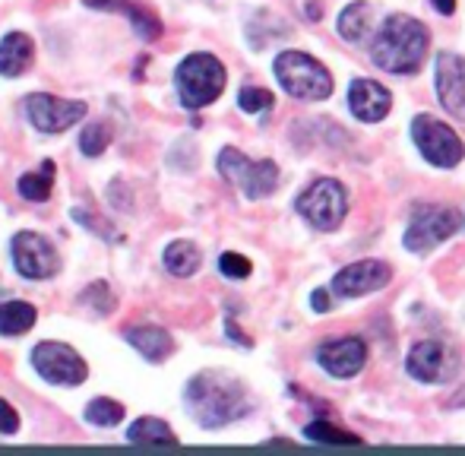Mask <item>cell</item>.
I'll list each match as a JSON object with an SVG mask.
<instances>
[{"label":"cell","instance_id":"cell-6","mask_svg":"<svg viewBox=\"0 0 465 456\" xmlns=\"http://www.w3.org/2000/svg\"><path fill=\"white\" fill-rule=\"evenodd\" d=\"M465 219L460 210H447V206H428L418 203L411 210L409 228H405V247L415 253H428L437 244H443L447 238H453L456 232H462Z\"/></svg>","mask_w":465,"mask_h":456},{"label":"cell","instance_id":"cell-25","mask_svg":"<svg viewBox=\"0 0 465 456\" xmlns=\"http://www.w3.org/2000/svg\"><path fill=\"white\" fill-rule=\"evenodd\" d=\"M124 412L127 409L121 406L117 400H108V396H98V400H93L86 406V421L95 428H114L124 421Z\"/></svg>","mask_w":465,"mask_h":456},{"label":"cell","instance_id":"cell-7","mask_svg":"<svg viewBox=\"0 0 465 456\" xmlns=\"http://www.w3.org/2000/svg\"><path fill=\"white\" fill-rule=\"evenodd\" d=\"M298 213L320 232H336L349 216V193L336 178H317L298 197Z\"/></svg>","mask_w":465,"mask_h":456},{"label":"cell","instance_id":"cell-14","mask_svg":"<svg viewBox=\"0 0 465 456\" xmlns=\"http://www.w3.org/2000/svg\"><path fill=\"white\" fill-rule=\"evenodd\" d=\"M437 99L453 117H465V57L453 51L437 55V74H434Z\"/></svg>","mask_w":465,"mask_h":456},{"label":"cell","instance_id":"cell-8","mask_svg":"<svg viewBox=\"0 0 465 456\" xmlns=\"http://www.w3.org/2000/svg\"><path fill=\"white\" fill-rule=\"evenodd\" d=\"M411 143L424 155V162H430L437 168H456L465 155L460 134L450 124L437 121L430 114H418L411 121Z\"/></svg>","mask_w":465,"mask_h":456},{"label":"cell","instance_id":"cell-18","mask_svg":"<svg viewBox=\"0 0 465 456\" xmlns=\"http://www.w3.org/2000/svg\"><path fill=\"white\" fill-rule=\"evenodd\" d=\"M124 340H127L143 358H146V362H153V364L172 358V352H174L172 333H168L165 327H155V323H140V327H130L127 333H124Z\"/></svg>","mask_w":465,"mask_h":456},{"label":"cell","instance_id":"cell-20","mask_svg":"<svg viewBox=\"0 0 465 456\" xmlns=\"http://www.w3.org/2000/svg\"><path fill=\"white\" fill-rule=\"evenodd\" d=\"M162 263H165V270L172 273V276L187 279L200 270L203 253L193 241H172V244L165 247V253H162Z\"/></svg>","mask_w":465,"mask_h":456},{"label":"cell","instance_id":"cell-5","mask_svg":"<svg viewBox=\"0 0 465 456\" xmlns=\"http://www.w3.org/2000/svg\"><path fill=\"white\" fill-rule=\"evenodd\" d=\"M215 165H219L222 178L238 187L247 200H263L279 187V165L272 159L253 162L241 149L225 146L219 153V159H215Z\"/></svg>","mask_w":465,"mask_h":456},{"label":"cell","instance_id":"cell-13","mask_svg":"<svg viewBox=\"0 0 465 456\" xmlns=\"http://www.w3.org/2000/svg\"><path fill=\"white\" fill-rule=\"evenodd\" d=\"M317 364L336 381H351L361 374L368 364V345L358 336H342V340H330L317 349Z\"/></svg>","mask_w":465,"mask_h":456},{"label":"cell","instance_id":"cell-30","mask_svg":"<svg viewBox=\"0 0 465 456\" xmlns=\"http://www.w3.org/2000/svg\"><path fill=\"white\" fill-rule=\"evenodd\" d=\"M219 270H222V276H228V279H247L253 273V263L247 257H241V253L228 251L219 257Z\"/></svg>","mask_w":465,"mask_h":456},{"label":"cell","instance_id":"cell-26","mask_svg":"<svg viewBox=\"0 0 465 456\" xmlns=\"http://www.w3.org/2000/svg\"><path fill=\"white\" fill-rule=\"evenodd\" d=\"M111 140H114V130H111V124L95 121V124H86V130L80 134V149H83V155L95 159V155H102L104 149L111 146Z\"/></svg>","mask_w":465,"mask_h":456},{"label":"cell","instance_id":"cell-23","mask_svg":"<svg viewBox=\"0 0 465 456\" xmlns=\"http://www.w3.org/2000/svg\"><path fill=\"white\" fill-rule=\"evenodd\" d=\"M51 187H54V162H45L38 172H25L23 178L16 181V191L23 200L29 203H45L51 197Z\"/></svg>","mask_w":465,"mask_h":456},{"label":"cell","instance_id":"cell-10","mask_svg":"<svg viewBox=\"0 0 465 456\" xmlns=\"http://www.w3.org/2000/svg\"><path fill=\"white\" fill-rule=\"evenodd\" d=\"M13 266H16L19 276L32 279V283H42V279H54L61 273L64 260L57 253L54 241H48L38 232H19L10 241Z\"/></svg>","mask_w":465,"mask_h":456},{"label":"cell","instance_id":"cell-31","mask_svg":"<svg viewBox=\"0 0 465 456\" xmlns=\"http://www.w3.org/2000/svg\"><path fill=\"white\" fill-rule=\"evenodd\" d=\"M19 431V412L0 396V434H16Z\"/></svg>","mask_w":465,"mask_h":456},{"label":"cell","instance_id":"cell-34","mask_svg":"<svg viewBox=\"0 0 465 456\" xmlns=\"http://www.w3.org/2000/svg\"><path fill=\"white\" fill-rule=\"evenodd\" d=\"M430 6H434L440 16H453L456 13V0H430Z\"/></svg>","mask_w":465,"mask_h":456},{"label":"cell","instance_id":"cell-19","mask_svg":"<svg viewBox=\"0 0 465 456\" xmlns=\"http://www.w3.org/2000/svg\"><path fill=\"white\" fill-rule=\"evenodd\" d=\"M86 6H93V10H108V13H124L143 42H155V38L162 35V19L155 16V13H149L146 6L130 4V0H86Z\"/></svg>","mask_w":465,"mask_h":456},{"label":"cell","instance_id":"cell-24","mask_svg":"<svg viewBox=\"0 0 465 456\" xmlns=\"http://www.w3.org/2000/svg\"><path fill=\"white\" fill-rule=\"evenodd\" d=\"M127 441L130 444H178V434L165 425L162 419H136L134 425L127 428Z\"/></svg>","mask_w":465,"mask_h":456},{"label":"cell","instance_id":"cell-1","mask_svg":"<svg viewBox=\"0 0 465 456\" xmlns=\"http://www.w3.org/2000/svg\"><path fill=\"white\" fill-rule=\"evenodd\" d=\"M184 402L190 419L200 428H206V431L232 425V421L251 415L253 409L247 387L238 377L225 374V371H203V374H196L184 390Z\"/></svg>","mask_w":465,"mask_h":456},{"label":"cell","instance_id":"cell-3","mask_svg":"<svg viewBox=\"0 0 465 456\" xmlns=\"http://www.w3.org/2000/svg\"><path fill=\"white\" fill-rule=\"evenodd\" d=\"M225 64L215 55H206V51H196V55H187L184 61L174 70V89H178L181 105L196 112V108H206L225 93Z\"/></svg>","mask_w":465,"mask_h":456},{"label":"cell","instance_id":"cell-15","mask_svg":"<svg viewBox=\"0 0 465 456\" xmlns=\"http://www.w3.org/2000/svg\"><path fill=\"white\" fill-rule=\"evenodd\" d=\"M405 371L421 383H440L450 377L453 362H450V352L437 340H421L411 345L409 358H405Z\"/></svg>","mask_w":465,"mask_h":456},{"label":"cell","instance_id":"cell-29","mask_svg":"<svg viewBox=\"0 0 465 456\" xmlns=\"http://www.w3.org/2000/svg\"><path fill=\"white\" fill-rule=\"evenodd\" d=\"M272 93L270 89H260V86H244L241 89V95H238V105H241V112H247V114H260V112H270L272 108Z\"/></svg>","mask_w":465,"mask_h":456},{"label":"cell","instance_id":"cell-33","mask_svg":"<svg viewBox=\"0 0 465 456\" xmlns=\"http://www.w3.org/2000/svg\"><path fill=\"white\" fill-rule=\"evenodd\" d=\"M311 308L317 311V314H326V311L332 308V304H330V295H326L323 289H317V292L311 295Z\"/></svg>","mask_w":465,"mask_h":456},{"label":"cell","instance_id":"cell-11","mask_svg":"<svg viewBox=\"0 0 465 456\" xmlns=\"http://www.w3.org/2000/svg\"><path fill=\"white\" fill-rule=\"evenodd\" d=\"M25 114L42 134H64L89 114V105L80 99H61L51 93H32L25 99Z\"/></svg>","mask_w":465,"mask_h":456},{"label":"cell","instance_id":"cell-9","mask_svg":"<svg viewBox=\"0 0 465 456\" xmlns=\"http://www.w3.org/2000/svg\"><path fill=\"white\" fill-rule=\"evenodd\" d=\"M32 368L38 371V377H45L54 387H80L89 377V364L83 362V355L67 342H38L32 349Z\"/></svg>","mask_w":465,"mask_h":456},{"label":"cell","instance_id":"cell-17","mask_svg":"<svg viewBox=\"0 0 465 456\" xmlns=\"http://www.w3.org/2000/svg\"><path fill=\"white\" fill-rule=\"evenodd\" d=\"M35 64V42L25 32H6L0 38V76H23Z\"/></svg>","mask_w":465,"mask_h":456},{"label":"cell","instance_id":"cell-22","mask_svg":"<svg viewBox=\"0 0 465 456\" xmlns=\"http://www.w3.org/2000/svg\"><path fill=\"white\" fill-rule=\"evenodd\" d=\"M38 321V311L29 302L0 304V336H25Z\"/></svg>","mask_w":465,"mask_h":456},{"label":"cell","instance_id":"cell-16","mask_svg":"<svg viewBox=\"0 0 465 456\" xmlns=\"http://www.w3.org/2000/svg\"><path fill=\"white\" fill-rule=\"evenodd\" d=\"M349 108L361 124H377L392 112V95L373 80H355L349 86Z\"/></svg>","mask_w":465,"mask_h":456},{"label":"cell","instance_id":"cell-28","mask_svg":"<svg viewBox=\"0 0 465 456\" xmlns=\"http://www.w3.org/2000/svg\"><path fill=\"white\" fill-rule=\"evenodd\" d=\"M80 304H83V308H89V311H95V314L104 317V314H111V311L117 308V298H114V292H111L104 283H93L80 295Z\"/></svg>","mask_w":465,"mask_h":456},{"label":"cell","instance_id":"cell-12","mask_svg":"<svg viewBox=\"0 0 465 456\" xmlns=\"http://www.w3.org/2000/svg\"><path fill=\"white\" fill-rule=\"evenodd\" d=\"M392 270L383 260H358L349 263L332 276V295L336 298H358V295H371L380 292L383 285H390Z\"/></svg>","mask_w":465,"mask_h":456},{"label":"cell","instance_id":"cell-2","mask_svg":"<svg viewBox=\"0 0 465 456\" xmlns=\"http://www.w3.org/2000/svg\"><path fill=\"white\" fill-rule=\"evenodd\" d=\"M430 48V32L421 19L405 16V13H392L383 19L377 38L371 45V61L383 74L409 76L424 64Z\"/></svg>","mask_w":465,"mask_h":456},{"label":"cell","instance_id":"cell-27","mask_svg":"<svg viewBox=\"0 0 465 456\" xmlns=\"http://www.w3.org/2000/svg\"><path fill=\"white\" fill-rule=\"evenodd\" d=\"M304 438L317 441V444H361L358 434L342 431V428L330 425V421H311V425L304 428Z\"/></svg>","mask_w":465,"mask_h":456},{"label":"cell","instance_id":"cell-21","mask_svg":"<svg viewBox=\"0 0 465 456\" xmlns=\"http://www.w3.org/2000/svg\"><path fill=\"white\" fill-rule=\"evenodd\" d=\"M371 23H373V6L364 4V0H358V4H349L342 13H339L336 29L345 42H361V38H368Z\"/></svg>","mask_w":465,"mask_h":456},{"label":"cell","instance_id":"cell-4","mask_svg":"<svg viewBox=\"0 0 465 456\" xmlns=\"http://www.w3.org/2000/svg\"><path fill=\"white\" fill-rule=\"evenodd\" d=\"M276 70V80L279 86L285 89L292 99L301 102H323L332 95V76L317 57L304 55V51H282L272 64Z\"/></svg>","mask_w":465,"mask_h":456},{"label":"cell","instance_id":"cell-32","mask_svg":"<svg viewBox=\"0 0 465 456\" xmlns=\"http://www.w3.org/2000/svg\"><path fill=\"white\" fill-rule=\"evenodd\" d=\"M74 219H80V223H86V228H93V232H102V234H108V238H117L114 232H108V228H104L108 223H102V219H98V216H89L86 210H74Z\"/></svg>","mask_w":465,"mask_h":456}]
</instances>
